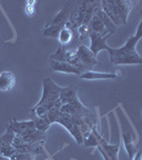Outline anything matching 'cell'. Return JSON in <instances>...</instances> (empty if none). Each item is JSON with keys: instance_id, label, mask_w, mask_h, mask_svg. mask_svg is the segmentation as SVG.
Here are the masks:
<instances>
[{"instance_id": "cell-18", "label": "cell", "mask_w": 142, "mask_h": 160, "mask_svg": "<svg viewBox=\"0 0 142 160\" xmlns=\"http://www.w3.org/2000/svg\"><path fill=\"white\" fill-rule=\"evenodd\" d=\"M64 26H57V25H47V27L44 29L43 34L45 37H49V38H58L59 33L62 30Z\"/></svg>"}, {"instance_id": "cell-5", "label": "cell", "mask_w": 142, "mask_h": 160, "mask_svg": "<svg viewBox=\"0 0 142 160\" xmlns=\"http://www.w3.org/2000/svg\"><path fill=\"white\" fill-rule=\"evenodd\" d=\"M111 3L115 13H117L119 19L121 20V24L126 25L129 12L133 9V2L127 1V0L126 1H123V0H117V1L111 0Z\"/></svg>"}, {"instance_id": "cell-7", "label": "cell", "mask_w": 142, "mask_h": 160, "mask_svg": "<svg viewBox=\"0 0 142 160\" xmlns=\"http://www.w3.org/2000/svg\"><path fill=\"white\" fill-rule=\"evenodd\" d=\"M16 79L12 72L3 71L0 73V92H9L15 87Z\"/></svg>"}, {"instance_id": "cell-24", "label": "cell", "mask_w": 142, "mask_h": 160, "mask_svg": "<svg viewBox=\"0 0 142 160\" xmlns=\"http://www.w3.org/2000/svg\"><path fill=\"white\" fill-rule=\"evenodd\" d=\"M29 158V156H28V154H24V153H19V152L16 151V153H15L13 156L11 157V160H27Z\"/></svg>"}, {"instance_id": "cell-21", "label": "cell", "mask_w": 142, "mask_h": 160, "mask_svg": "<svg viewBox=\"0 0 142 160\" xmlns=\"http://www.w3.org/2000/svg\"><path fill=\"white\" fill-rule=\"evenodd\" d=\"M50 59L51 61L56 62H65V49L63 48V46L60 45L56 52L50 56Z\"/></svg>"}, {"instance_id": "cell-14", "label": "cell", "mask_w": 142, "mask_h": 160, "mask_svg": "<svg viewBox=\"0 0 142 160\" xmlns=\"http://www.w3.org/2000/svg\"><path fill=\"white\" fill-rule=\"evenodd\" d=\"M90 29L93 32H96L99 33V34L103 35V37H105V35H107V32L108 31L106 30L104 24H103V22L99 19V16H96V15H93V17L90 20ZM108 34H110V33H108Z\"/></svg>"}, {"instance_id": "cell-6", "label": "cell", "mask_w": 142, "mask_h": 160, "mask_svg": "<svg viewBox=\"0 0 142 160\" xmlns=\"http://www.w3.org/2000/svg\"><path fill=\"white\" fill-rule=\"evenodd\" d=\"M9 128L16 136L23 137L28 130L32 129V128H35L34 120L25 121V122H18V121H16V120H11V124H10Z\"/></svg>"}, {"instance_id": "cell-16", "label": "cell", "mask_w": 142, "mask_h": 160, "mask_svg": "<svg viewBox=\"0 0 142 160\" xmlns=\"http://www.w3.org/2000/svg\"><path fill=\"white\" fill-rule=\"evenodd\" d=\"M100 146H102L104 153L108 155V158L110 160H118V153H119V148H120L119 144H117V145H111V144L106 143L105 141H102Z\"/></svg>"}, {"instance_id": "cell-10", "label": "cell", "mask_w": 142, "mask_h": 160, "mask_svg": "<svg viewBox=\"0 0 142 160\" xmlns=\"http://www.w3.org/2000/svg\"><path fill=\"white\" fill-rule=\"evenodd\" d=\"M69 2L66 3V6L61 9L60 11L58 12V14L53 17V19L50 22L49 25H57V26H65L66 22H68V18L71 16V8L68 7Z\"/></svg>"}, {"instance_id": "cell-22", "label": "cell", "mask_w": 142, "mask_h": 160, "mask_svg": "<svg viewBox=\"0 0 142 160\" xmlns=\"http://www.w3.org/2000/svg\"><path fill=\"white\" fill-rule=\"evenodd\" d=\"M90 32H91V29H90L89 25L81 24L80 26H78V34H79V38H80V40L88 37V35L90 34Z\"/></svg>"}, {"instance_id": "cell-1", "label": "cell", "mask_w": 142, "mask_h": 160, "mask_svg": "<svg viewBox=\"0 0 142 160\" xmlns=\"http://www.w3.org/2000/svg\"><path fill=\"white\" fill-rule=\"evenodd\" d=\"M141 35H142V32H141V22H140L138 28H137L136 34L131 35V37L126 41L125 45H123L122 47L118 48V49H114V48H111V47L108 49L111 63L115 64V65L141 64L142 58L136 49L137 44L140 41Z\"/></svg>"}, {"instance_id": "cell-25", "label": "cell", "mask_w": 142, "mask_h": 160, "mask_svg": "<svg viewBox=\"0 0 142 160\" xmlns=\"http://www.w3.org/2000/svg\"><path fill=\"white\" fill-rule=\"evenodd\" d=\"M141 157H142V151H138L135 156H134L133 160H141Z\"/></svg>"}, {"instance_id": "cell-11", "label": "cell", "mask_w": 142, "mask_h": 160, "mask_svg": "<svg viewBox=\"0 0 142 160\" xmlns=\"http://www.w3.org/2000/svg\"><path fill=\"white\" fill-rule=\"evenodd\" d=\"M80 78L86 79V80L114 79V78H117V74H114V73H99V72L87 71L80 75Z\"/></svg>"}, {"instance_id": "cell-9", "label": "cell", "mask_w": 142, "mask_h": 160, "mask_svg": "<svg viewBox=\"0 0 142 160\" xmlns=\"http://www.w3.org/2000/svg\"><path fill=\"white\" fill-rule=\"evenodd\" d=\"M50 68L53 71L55 72H60V73H66V74H76V75H81L80 71L77 68L71 65V64L66 63V62H56L51 61Z\"/></svg>"}, {"instance_id": "cell-12", "label": "cell", "mask_w": 142, "mask_h": 160, "mask_svg": "<svg viewBox=\"0 0 142 160\" xmlns=\"http://www.w3.org/2000/svg\"><path fill=\"white\" fill-rule=\"evenodd\" d=\"M94 14L96 15V16L99 17V19L102 20L103 24H104V26H105L106 30H107L110 34H112V33L115 32V30H117V26L113 24V22H111V19H110L109 17H108L107 15H106L105 13L102 11V9L99 10V8H95Z\"/></svg>"}, {"instance_id": "cell-4", "label": "cell", "mask_w": 142, "mask_h": 160, "mask_svg": "<svg viewBox=\"0 0 142 160\" xmlns=\"http://www.w3.org/2000/svg\"><path fill=\"white\" fill-rule=\"evenodd\" d=\"M110 35L111 34H107V35H105V37H103V35H100L96 32H93V31L90 32L89 37L91 38V45H90L89 49L92 51V53L94 55L95 58H96V56L99 55V52L100 50H103V49L108 50L110 48L109 46L106 44V41L108 40V38H109Z\"/></svg>"}, {"instance_id": "cell-8", "label": "cell", "mask_w": 142, "mask_h": 160, "mask_svg": "<svg viewBox=\"0 0 142 160\" xmlns=\"http://www.w3.org/2000/svg\"><path fill=\"white\" fill-rule=\"evenodd\" d=\"M59 102H61V105L79 102L78 95H77V92H76V88H74L73 86L62 88V90L60 92V96H59Z\"/></svg>"}, {"instance_id": "cell-20", "label": "cell", "mask_w": 142, "mask_h": 160, "mask_svg": "<svg viewBox=\"0 0 142 160\" xmlns=\"http://www.w3.org/2000/svg\"><path fill=\"white\" fill-rule=\"evenodd\" d=\"M16 153V149L12 144H3L0 145V155L7 158H11V157Z\"/></svg>"}, {"instance_id": "cell-17", "label": "cell", "mask_w": 142, "mask_h": 160, "mask_svg": "<svg viewBox=\"0 0 142 160\" xmlns=\"http://www.w3.org/2000/svg\"><path fill=\"white\" fill-rule=\"evenodd\" d=\"M73 31L72 29H69V28H66L65 26H64L63 28H62V30L60 31V33H59L58 35V40L59 42H60L61 46L63 45H66V44H68L69 42L72 41V38H73Z\"/></svg>"}, {"instance_id": "cell-26", "label": "cell", "mask_w": 142, "mask_h": 160, "mask_svg": "<svg viewBox=\"0 0 142 160\" xmlns=\"http://www.w3.org/2000/svg\"><path fill=\"white\" fill-rule=\"evenodd\" d=\"M0 160H11V159L7 158V157H3V156H1V155H0Z\"/></svg>"}, {"instance_id": "cell-15", "label": "cell", "mask_w": 142, "mask_h": 160, "mask_svg": "<svg viewBox=\"0 0 142 160\" xmlns=\"http://www.w3.org/2000/svg\"><path fill=\"white\" fill-rule=\"evenodd\" d=\"M123 139H124V145H125V148H126V151H127L128 157H129L130 160H133L134 156H135L136 153H137V151H136L135 144H134L131 133L130 132H125V131H124Z\"/></svg>"}, {"instance_id": "cell-2", "label": "cell", "mask_w": 142, "mask_h": 160, "mask_svg": "<svg viewBox=\"0 0 142 160\" xmlns=\"http://www.w3.org/2000/svg\"><path fill=\"white\" fill-rule=\"evenodd\" d=\"M62 88L57 86V83L50 78H44L43 80V95L42 98L37 105L33 107L32 113H34L38 118H43L47 114V112L55 106L59 100Z\"/></svg>"}, {"instance_id": "cell-23", "label": "cell", "mask_w": 142, "mask_h": 160, "mask_svg": "<svg viewBox=\"0 0 142 160\" xmlns=\"http://www.w3.org/2000/svg\"><path fill=\"white\" fill-rule=\"evenodd\" d=\"M35 1H27V3H26V8H25V11L27 13V15H29V16H32L33 14H34V11H35Z\"/></svg>"}, {"instance_id": "cell-13", "label": "cell", "mask_w": 142, "mask_h": 160, "mask_svg": "<svg viewBox=\"0 0 142 160\" xmlns=\"http://www.w3.org/2000/svg\"><path fill=\"white\" fill-rule=\"evenodd\" d=\"M43 138H44V132L38 131V129H35V128H32V129L28 130L27 132L22 137L24 142L27 144H35L40 140H42Z\"/></svg>"}, {"instance_id": "cell-3", "label": "cell", "mask_w": 142, "mask_h": 160, "mask_svg": "<svg viewBox=\"0 0 142 160\" xmlns=\"http://www.w3.org/2000/svg\"><path fill=\"white\" fill-rule=\"evenodd\" d=\"M76 53H77V57H78L79 62H80L88 71H90V68L99 63L96 58H95L94 55L92 53V51L90 50L87 46H84V45L78 46V48L76 49Z\"/></svg>"}, {"instance_id": "cell-19", "label": "cell", "mask_w": 142, "mask_h": 160, "mask_svg": "<svg viewBox=\"0 0 142 160\" xmlns=\"http://www.w3.org/2000/svg\"><path fill=\"white\" fill-rule=\"evenodd\" d=\"M34 125H35V129H38V131H42V132H45L48 129V127L50 126V123L47 120V118L43 117V118H38L37 120H34Z\"/></svg>"}]
</instances>
